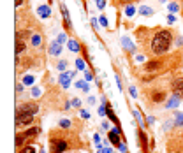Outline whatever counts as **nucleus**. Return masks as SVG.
<instances>
[{
  "label": "nucleus",
  "instance_id": "obj_4",
  "mask_svg": "<svg viewBox=\"0 0 183 153\" xmlns=\"http://www.w3.org/2000/svg\"><path fill=\"white\" fill-rule=\"evenodd\" d=\"M60 51H62V44H60L58 41H55V42L49 44V55L57 56V55H60Z\"/></svg>",
  "mask_w": 183,
  "mask_h": 153
},
{
  "label": "nucleus",
  "instance_id": "obj_7",
  "mask_svg": "<svg viewBox=\"0 0 183 153\" xmlns=\"http://www.w3.org/2000/svg\"><path fill=\"white\" fill-rule=\"evenodd\" d=\"M37 14H39L40 18H48L49 14H51V9H49L48 5H39L37 7Z\"/></svg>",
  "mask_w": 183,
  "mask_h": 153
},
{
  "label": "nucleus",
  "instance_id": "obj_28",
  "mask_svg": "<svg viewBox=\"0 0 183 153\" xmlns=\"http://www.w3.org/2000/svg\"><path fill=\"white\" fill-rule=\"evenodd\" d=\"M129 92H130V95H132V97H136V95H137V92H136V88H134V86H130V88H129Z\"/></svg>",
  "mask_w": 183,
  "mask_h": 153
},
{
  "label": "nucleus",
  "instance_id": "obj_1",
  "mask_svg": "<svg viewBox=\"0 0 183 153\" xmlns=\"http://www.w3.org/2000/svg\"><path fill=\"white\" fill-rule=\"evenodd\" d=\"M171 42H173V35H171L169 30H159L155 34V37H153L152 41V50L155 55H162L165 53V51L169 50Z\"/></svg>",
  "mask_w": 183,
  "mask_h": 153
},
{
  "label": "nucleus",
  "instance_id": "obj_24",
  "mask_svg": "<svg viewBox=\"0 0 183 153\" xmlns=\"http://www.w3.org/2000/svg\"><path fill=\"white\" fill-rule=\"evenodd\" d=\"M178 9H180L178 4H174V2H173V4H169V11H171V13H176Z\"/></svg>",
  "mask_w": 183,
  "mask_h": 153
},
{
  "label": "nucleus",
  "instance_id": "obj_16",
  "mask_svg": "<svg viewBox=\"0 0 183 153\" xmlns=\"http://www.w3.org/2000/svg\"><path fill=\"white\" fill-rule=\"evenodd\" d=\"M23 50H25V42L18 39V41H16V55H19Z\"/></svg>",
  "mask_w": 183,
  "mask_h": 153
},
{
  "label": "nucleus",
  "instance_id": "obj_30",
  "mask_svg": "<svg viewBox=\"0 0 183 153\" xmlns=\"http://www.w3.org/2000/svg\"><path fill=\"white\" fill-rule=\"evenodd\" d=\"M97 5H99V9H104V5H106V2H104V0H99V2H97Z\"/></svg>",
  "mask_w": 183,
  "mask_h": 153
},
{
  "label": "nucleus",
  "instance_id": "obj_10",
  "mask_svg": "<svg viewBox=\"0 0 183 153\" xmlns=\"http://www.w3.org/2000/svg\"><path fill=\"white\" fill-rule=\"evenodd\" d=\"M157 69H160V62H148L146 65H144V71H146V72L157 71Z\"/></svg>",
  "mask_w": 183,
  "mask_h": 153
},
{
  "label": "nucleus",
  "instance_id": "obj_37",
  "mask_svg": "<svg viewBox=\"0 0 183 153\" xmlns=\"http://www.w3.org/2000/svg\"><path fill=\"white\" fill-rule=\"evenodd\" d=\"M120 2H123V4H129V2H132V0H120Z\"/></svg>",
  "mask_w": 183,
  "mask_h": 153
},
{
  "label": "nucleus",
  "instance_id": "obj_11",
  "mask_svg": "<svg viewBox=\"0 0 183 153\" xmlns=\"http://www.w3.org/2000/svg\"><path fill=\"white\" fill-rule=\"evenodd\" d=\"M178 104H180V97H176V95H174L173 99H169V100H167V102H165V108H167V109H171V108H176Z\"/></svg>",
  "mask_w": 183,
  "mask_h": 153
},
{
  "label": "nucleus",
  "instance_id": "obj_38",
  "mask_svg": "<svg viewBox=\"0 0 183 153\" xmlns=\"http://www.w3.org/2000/svg\"><path fill=\"white\" fill-rule=\"evenodd\" d=\"M97 2H99V0H97Z\"/></svg>",
  "mask_w": 183,
  "mask_h": 153
},
{
  "label": "nucleus",
  "instance_id": "obj_14",
  "mask_svg": "<svg viewBox=\"0 0 183 153\" xmlns=\"http://www.w3.org/2000/svg\"><path fill=\"white\" fill-rule=\"evenodd\" d=\"M174 127H183V113H178L174 118Z\"/></svg>",
  "mask_w": 183,
  "mask_h": 153
},
{
  "label": "nucleus",
  "instance_id": "obj_12",
  "mask_svg": "<svg viewBox=\"0 0 183 153\" xmlns=\"http://www.w3.org/2000/svg\"><path fill=\"white\" fill-rule=\"evenodd\" d=\"M67 46H69V50L71 51H74V53H76V51H79V42L78 41H74V39H71V41H67Z\"/></svg>",
  "mask_w": 183,
  "mask_h": 153
},
{
  "label": "nucleus",
  "instance_id": "obj_29",
  "mask_svg": "<svg viewBox=\"0 0 183 153\" xmlns=\"http://www.w3.org/2000/svg\"><path fill=\"white\" fill-rule=\"evenodd\" d=\"M32 95H34V97H37V95H40V90H39V88H34V90H32Z\"/></svg>",
  "mask_w": 183,
  "mask_h": 153
},
{
  "label": "nucleus",
  "instance_id": "obj_9",
  "mask_svg": "<svg viewBox=\"0 0 183 153\" xmlns=\"http://www.w3.org/2000/svg\"><path fill=\"white\" fill-rule=\"evenodd\" d=\"M164 99H165V92H153L152 93V100L153 102H164Z\"/></svg>",
  "mask_w": 183,
  "mask_h": 153
},
{
  "label": "nucleus",
  "instance_id": "obj_20",
  "mask_svg": "<svg viewBox=\"0 0 183 153\" xmlns=\"http://www.w3.org/2000/svg\"><path fill=\"white\" fill-rule=\"evenodd\" d=\"M76 67L79 69V71H85V62H83L81 58H78L76 60Z\"/></svg>",
  "mask_w": 183,
  "mask_h": 153
},
{
  "label": "nucleus",
  "instance_id": "obj_26",
  "mask_svg": "<svg viewBox=\"0 0 183 153\" xmlns=\"http://www.w3.org/2000/svg\"><path fill=\"white\" fill-rule=\"evenodd\" d=\"M65 41H67V37L63 35V34H60V35H58V42H60V44H63Z\"/></svg>",
  "mask_w": 183,
  "mask_h": 153
},
{
  "label": "nucleus",
  "instance_id": "obj_5",
  "mask_svg": "<svg viewBox=\"0 0 183 153\" xmlns=\"http://www.w3.org/2000/svg\"><path fill=\"white\" fill-rule=\"evenodd\" d=\"M39 134V127H32V129H28L27 132H23V139H30V137H35V135Z\"/></svg>",
  "mask_w": 183,
  "mask_h": 153
},
{
  "label": "nucleus",
  "instance_id": "obj_32",
  "mask_svg": "<svg viewBox=\"0 0 183 153\" xmlns=\"http://www.w3.org/2000/svg\"><path fill=\"white\" fill-rule=\"evenodd\" d=\"M100 25H104V27H107V19L104 18V16H102V18H100Z\"/></svg>",
  "mask_w": 183,
  "mask_h": 153
},
{
  "label": "nucleus",
  "instance_id": "obj_18",
  "mask_svg": "<svg viewBox=\"0 0 183 153\" xmlns=\"http://www.w3.org/2000/svg\"><path fill=\"white\" fill-rule=\"evenodd\" d=\"M76 86H78V88H81V90L88 92V85H86L85 81H78V83H76Z\"/></svg>",
  "mask_w": 183,
  "mask_h": 153
},
{
  "label": "nucleus",
  "instance_id": "obj_22",
  "mask_svg": "<svg viewBox=\"0 0 183 153\" xmlns=\"http://www.w3.org/2000/svg\"><path fill=\"white\" fill-rule=\"evenodd\" d=\"M23 83H25V85H32V83H34V77L32 76H25L23 77Z\"/></svg>",
  "mask_w": 183,
  "mask_h": 153
},
{
  "label": "nucleus",
  "instance_id": "obj_33",
  "mask_svg": "<svg viewBox=\"0 0 183 153\" xmlns=\"http://www.w3.org/2000/svg\"><path fill=\"white\" fill-rule=\"evenodd\" d=\"M81 116H83V118H88L90 114H88V111H85V109H83V111H81Z\"/></svg>",
  "mask_w": 183,
  "mask_h": 153
},
{
  "label": "nucleus",
  "instance_id": "obj_3",
  "mask_svg": "<svg viewBox=\"0 0 183 153\" xmlns=\"http://www.w3.org/2000/svg\"><path fill=\"white\" fill-rule=\"evenodd\" d=\"M173 93L176 97H183V77H176L173 81Z\"/></svg>",
  "mask_w": 183,
  "mask_h": 153
},
{
  "label": "nucleus",
  "instance_id": "obj_19",
  "mask_svg": "<svg viewBox=\"0 0 183 153\" xmlns=\"http://www.w3.org/2000/svg\"><path fill=\"white\" fill-rule=\"evenodd\" d=\"M32 44L34 46H40V35H32Z\"/></svg>",
  "mask_w": 183,
  "mask_h": 153
},
{
  "label": "nucleus",
  "instance_id": "obj_15",
  "mask_svg": "<svg viewBox=\"0 0 183 153\" xmlns=\"http://www.w3.org/2000/svg\"><path fill=\"white\" fill-rule=\"evenodd\" d=\"M121 44H123V48H127V50H130V51H134V46L130 44V41L127 39V37H123V39H121Z\"/></svg>",
  "mask_w": 183,
  "mask_h": 153
},
{
  "label": "nucleus",
  "instance_id": "obj_6",
  "mask_svg": "<svg viewBox=\"0 0 183 153\" xmlns=\"http://www.w3.org/2000/svg\"><path fill=\"white\" fill-rule=\"evenodd\" d=\"M74 76V72H69V74H62L60 76V85L63 86V88H67L69 83H71V77Z\"/></svg>",
  "mask_w": 183,
  "mask_h": 153
},
{
  "label": "nucleus",
  "instance_id": "obj_13",
  "mask_svg": "<svg viewBox=\"0 0 183 153\" xmlns=\"http://www.w3.org/2000/svg\"><path fill=\"white\" fill-rule=\"evenodd\" d=\"M139 13L143 14V16H152V14H153V9H152V7H146V5H143V7L139 9Z\"/></svg>",
  "mask_w": 183,
  "mask_h": 153
},
{
  "label": "nucleus",
  "instance_id": "obj_8",
  "mask_svg": "<svg viewBox=\"0 0 183 153\" xmlns=\"http://www.w3.org/2000/svg\"><path fill=\"white\" fill-rule=\"evenodd\" d=\"M60 11H62V14H63V19H65V27H67V30H71V19H69V11H67V7L65 5H60Z\"/></svg>",
  "mask_w": 183,
  "mask_h": 153
},
{
  "label": "nucleus",
  "instance_id": "obj_25",
  "mask_svg": "<svg viewBox=\"0 0 183 153\" xmlns=\"http://www.w3.org/2000/svg\"><path fill=\"white\" fill-rule=\"evenodd\" d=\"M65 67H67V62H65V60H63V62H58V69H60V71H65Z\"/></svg>",
  "mask_w": 183,
  "mask_h": 153
},
{
  "label": "nucleus",
  "instance_id": "obj_17",
  "mask_svg": "<svg viewBox=\"0 0 183 153\" xmlns=\"http://www.w3.org/2000/svg\"><path fill=\"white\" fill-rule=\"evenodd\" d=\"M19 153H37V151H35L34 146H25V148H21V151Z\"/></svg>",
  "mask_w": 183,
  "mask_h": 153
},
{
  "label": "nucleus",
  "instance_id": "obj_23",
  "mask_svg": "<svg viewBox=\"0 0 183 153\" xmlns=\"http://www.w3.org/2000/svg\"><path fill=\"white\" fill-rule=\"evenodd\" d=\"M69 125H71L69 120H60V127H62V129H69Z\"/></svg>",
  "mask_w": 183,
  "mask_h": 153
},
{
  "label": "nucleus",
  "instance_id": "obj_35",
  "mask_svg": "<svg viewBox=\"0 0 183 153\" xmlns=\"http://www.w3.org/2000/svg\"><path fill=\"white\" fill-rule=\"evenodd\" d=\"M102 129H104V130H106V129H109V123L104 122V123H102Z\"/></svg>",
  "mask_w": 183,
  "mask_h": 153
},
{
  "label": "nucleus",
  "instance_id": "obj_31",
  "mask_svg": "<svg viewBox=\"0 0 183 153\" xmlns=\"http://www.w3.org/2000/svg\"><path fill=\"white\" fill-rule=\"evenodd\" d=\"M72 106H78V108H79V106H81L79 99H74V100H72Z\"/></svg>",
  "mask_w": 183,
  "mask_h": 153
},
{
  "label": "nucleus",
  "instance_id": "obj_36",
  "mask_svg": "<svg viewBox=\"0 0 183 153\" xmlns=\"http://www.w3.org/2000/svg\"><path fill=\"white\" fill-rule=\"evenodd\" d=\"M23 4V0H16V5H21Z\"/></svg>",
  "mask_w": 183,
  "mask_h": 153
},
{
  "label": "nucleus",
  "instance_id": "obj_2",
  "mask_svg": "<svg viewBox=\"0 0 183 153\" xmlns=\"http://www.w3.org/2000/svg\"><path fill=\"white\" fill-rule=\"evenodd\" d=\"M39 111L35 102H27V104H21L18 108V113H27V114H34L35 116V113Z\"/></svg>",
  "mask_w": 183,
  "mask_h": 153
},
{
  "label": "nucleus",
  "instance_id": "obj_21",
  "mask_svg": "<svg viewBox=\"0 0 183 153\" xmlns=\"http://www.w3.org/2000/svg\"><path fill=\"white\" fill-rule=\"evenodd\" d=\"M125 14H127V16H134V14H136V9L132 7V5H129V7L125 9Z\"/></svg>",
  "mask_w": 183,
  "mask_h": 153
},
{
  "label": "nucleus",
  "instance_id": "obj_34",
  "mask_svg": "<svg viewBox=\"0 0 183 153\" xmlns=\"http://www.w3.org/2000/svg\"><path fill=\"white\" fill-rule=\"evenodd\" d=\"M167 23H174V16L171 14V16H167Z\"/></svg>",
  "mask_w": 183,
  "mask_h": 153
},
{
  "label": "nucleus",
  "instance_id": "obj_27",
  "mask_svg": "<svg viewBox=\"0 0 183 153\" xmlns=\"http://www.w3.org/2000/svg\"><path fill=\"white\" fill-rule=\"evenodd\" d=\"M92 79H94V72L86 71V81H92Z\"/></svg>",
  "mask_w": 183,
  "mask_h": 153
}]
</instances>
